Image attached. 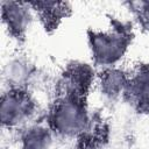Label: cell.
Wrapping results in <instances>:
<instances>
[{
    "instance_id": "1",
    "label": "cell",
    "mask_w": 149,
    "mask_h": 149,
    "mask_svg": "<svg viewBox=\"0 0 149 149\" xmlns=\"http://www.w3.org/2000/svg\"><path fill=\"white\" fill-rule=\"evenodd\" d=\"M95 77L94 69L80 61L69 62L59 72L45 116L55 137L76 140L91 127L88 97Z\"/></svg>"
},
{
    "instance_id": "2",
    "label": "cell",
    "mask_w": 149,
    "mask_h": 149,
    "mask_svg": "<svg viewBox=\"0 0 149 149\" xmlns=\"http://www.w3.org/2000/svg\"><path fill=\"white\" fill-rule=\"evenodd\" d=\"M86 38L93 64L102 69L115 66L123 58L134 41V30L130 22L112 16L106 29L88 28Z\"/></svg>"
},
{
    "instance_id": "3",
    "label": "cell",
    "mask_w": 149,
    "mask_h": 149,
    "mask_svg": "<svg viewBox=\"0 0 149 149\" xmlns=\"http://www.w3.org/2000/svg\"><path fill=\"white\" fill-rule=\"evenodd\" d=\"M37 111V101L24 85H8L1 94L0 122L3 129H22Z\"/></svg>"
},
{
    "instance_id": "4",
    "label": "cell",
    "mask_w": 149,
    "mask_h": 149,
    "mask_svg": "<svg viewBox=\"0 0 149 149\" xmlns=\"http://www.w3.org/2000/svg\"><path fill=\"white\" fill-rule=\"evenodd\" d=\"M0 9L1 21L7 35L19 45H23L34 19L28 1L3 0L0 3Z\"/></svg>"
},
{
    "instance_id": "5",
    "label": "cell",
    "mask_w": 149,
    "mask_h": 149,
    "mask_svg": "<svg viewBox=\"0 0 149 149\" xmlns=\"http://www.w3.org/2000/svg\"><path fill=\"white\" fill-rule=\"evenodd\" d=\"M122 99L137 114L149 116V63L141 62L128 71Z\"/></svg>"
},
{
    "instance_id": "6",
    "label": "cell",
    "mask_w": 149,
    "mask_h": 149,
    "mask_svg": "<svg viewBox=\"0 0 149 149\" xmlns=\"http://www.w3.org/2000/svg\"><path fill=\"white\" fill-rule=\"evenodd\" d=\"M28 3L47 34L56 31L72 14V6L68 1H28Z\"/></svg>"
},
{
    "instance_id": "7",
    "label": "cell",
    "mask_w": 149,
    "mask_h": 149,
    "mask_svg": "<svg viewBox=\"0 0 149 149\" xmlns=\"http://www.w3.org/2000/svg\"><path fill=\"white\" fill-rule=\"evenodd\" d=\"M100 92L108 99L122 97L128 79V71L115 66L102 68L95 77Z\"/></svg>"
},
{
    "instance_id": "8",
    "label": "cell",
    "mask_w": 149,
    "mask_h": 149,
    "mask_svg": "<svg viewBox=\"0 0 149 149\" xmlns=\"http://www.w3.org/2000/svg\"><path fill=\"white\" fill-rule=\"evenodd\" d=\"M55 135L44 121L28 125L21 129L19 137L20 149H51Z\"/></svg>"
},
{
    "instance_id": "9",
    "label": "cell",
    "mask_w": 149,
    "mask_h": 149,
    "mask_svg": "<svg viewBox=\"0 0 149 149\" xmlns=\"http://www.w3.org/2000/svg\"><path fill=\"white\" fill-rule=\"evenodd\" d=\"M108 139V128L101 120L93 121L91 127L76 139L73 149H95Z\"/></svg>"
},
{
    "instance_id": "10",
    "label": "cell",
    "mask_w": 149,
    "mask_h": 149,
    "mask_svg": "<svg viewBox=\"0 0 149 149\" xmlns=\"http://www.w3.org/2000/svg\"><path fill=\"white\" fill-rule=\"evenodd\" d=\"M127 6L137 24L146 31H149V1H132Z\"/></svg>"
}]
</instances>
